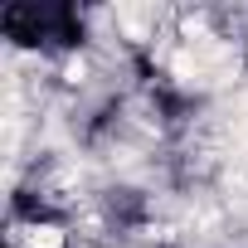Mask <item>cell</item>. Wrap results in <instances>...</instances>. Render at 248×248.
Listing matches in <instances>:
<instances>
[{"label": "cell", "instance_id": "obj_1", "mask_svg": "<svg viewBox=\"0 0 248 248\" xmlns=\"http://www.w3.org/2000/svg\"><path fill=\"white\" fill-rule=\"evenodd\" d=\"M25 248H63V233L59 229H30L25 233Z\"/></svg>", "mask_w": 248, "mask_h": 248}]
</instances>
